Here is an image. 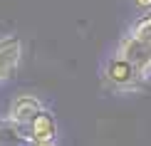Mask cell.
<instances>
[{
	"label": "cell",
	"instance_id": "6da1fadb",
	"mask_svg": "<svg viewBox=\"0 0 151 146\" xmlns=\"http://www.w3.org/2000/svg\"><path fill=\"white\" fill-rule=\"evenodd\" d=\"M116 55L124 57L129 65H134L139 69L141 77H151V45L146 40H141L136 32H129L119 40V47H116Z\"/></svg>",
	"mask_w": 151,
	"mask_h": 146
},
{
	"label": "cell",
	"instance_id": "7a4b0ae2",
	"mask_svg": "<svg viewBox=\"0 0 151 146\" xmlns=\"http://www.w3.org/2000/svg\"><path fill=\"white\" fill-rule=\"evenodd\" d=\"M141 79H146V77H141L139 69L134 65H129V62L124 60V57H119V55H114L104 65V82L109 87H114V89H119V92L136 89V87L141 84Z\"/></svg>",
	"mask_w": 151,
	"mask_h": 146
},
{
	"label": "cell",
	"instance_id": "3957f363",
	"mask_svg": "<svg viewBox=\"0 0 151 146\" xmlns=\"http://www.w3.org/2000/svg\"><path fill=\"white\" fill-rule=\"evenodd\" d=\"M25 131H27V136H30V144H35V146H50V144L57 141V122H55L52 111H50L47 106L27 124Z\"/></svg>",
	"mask_w": 151,
	"mask_h": 146
},
{
	"label": "cell",
	"instance_id": "277c9868",
	"mask_svg": "<svg viewBox=\"0 0 151 146\" xmlns=\"http://www.w3.org/2000/svg\"><path fill=\"white\" fill-rule=\"evenodd\" d=\"M42 109H45V104H42L37 97H32V94H20V97L10 104V114H8V117H10L15 124H20L22 129H27V124L32 122ZM27 139H30V136H27Z\"/></svg>",
	"mask_w": 151,
	"mask_h": 146
},
{
	"label": "cell",
	"instance_id": "5b68a950",
	"mask_svg": "<svg viewBox=\"0 0 151 146\" xmlns=\"http://www.w3.org/2000/svg\"><path fill=\"white\" fill-rule=\"evenodd\" d=\"M20 57H22V42L17 37H3L0 40V79H8L12 72L20 65Z\"/></svg>",
	"mask_w": 151,
	"mask_h": 146
},
{
	"label": "cell",
	"instance_id": "8992f818",
	"mask_svg": "<svg viewBox=\"0 0 151 146\" xmlns=\"http://www.w3.org/2000/svg\"><path fill=\"white\" fill-rule=\"evenodd\" d=\"M3 144H10V146H15V144H30L27 131H25L20 124H15L10 117L0 122V146H3Z\"/></svg>",
	"mask_w": 151,
	"mask_h": 146
},
{
	"label": "cell",
	"instance_id": "52a82bcc",
	"mask_svg": "<svg viewBox=\"0 0 151 146\" xmlns=\"http://www.w3.org/2000/svg\"><path fill=\"white\" fill-rule=\"evenodd\" d=\"M131 32H136L141 37V40H146L151 45V12H146V15H141L139 20H136L134 25H131Z\"/></svg>",
	"mask_w": 151,
	"mask_h": 146
},
{
	"label": "cell",
	"instance_id": "ba28073f",
	"mask_svg": "<svg viewBox=\"0 0 151 146\" xmlns=\"http://www.w3.org/2000/svg\"><path fill=\"white\" fill-rule=\"evenodd\" d=\"M136 5H139L141 10H151V0H134Z\"/></svg>",
	"mask_w": 151,
	"mask_h": 146
}]
</instances>
